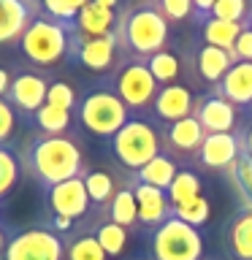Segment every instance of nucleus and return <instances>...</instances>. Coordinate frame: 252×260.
<instances>
[{"label":"nucleus","instance_id":"1","mask_svg":"<svg viewBox=\"0 0 252 260\" xmlns=\"http://www.w3.org/2000/svg\"><path fill=\"white\" fill-rule=\"evenodd\" d=\"M22 162H24V174H30L44 190L87 174L81 141L71 133L33 138Z\"/></svg>","mask_w":252,"mask_h":260},{"label":"nucleus","instance_id":"2","mask_svg":"<svg viewBox=\"0 0 252 260\" xmlns=\"http://www.w3.org/2000/svg\"><path fill=\"white\" fill-rule=\"evenodd\" d=\"M117 44L122 57L133 60H149L152 54L163 52L168 46V22L158 11L154 0H141L133 8H125L117 16Z\"/></svg>","mask_w":252,"mask_h":260},{"label":"nucleus","instance_id":"3","mask_svg":"<svg viewBox=\"0 0 252 260\" xmlns=\"http://www.w3.org/2000/svg\"><path fill=\"white\" fill-rule=\"evenodd\" d=\"M71 36H73V24L38 14L36 22L24 30L19 41V52L27 60V68L52 71L62 60H71Z\"/></svg>","mask_w":252,"mask_h":260},{"label":"nucleus","instance_id":"4","mask_svg":"<svg viewBox=\"0 0 252 260\" xmlns=\"http://www.w3.org/2000/svg\"><path fill=\"white\" fill-rule=\"evenodd\" d=\"M109 149L114 154V160L125 171L138 174L146 162L163 152V136L152 122H146L141 117H130L119 127V133L109 138Z\"/></svg>","mask_w":252,"mask_h":260},{"label":"nucleus","instance_id":"5","mask_svg":"<svg viewBox=\"0 0 252 260\" xmlns=\"http://www.w3.org/2000/svg\"><path fill=\"white\" fill-rule=\"evenodd\" d=\"M128 119H130L128 106L119 101V95L114 92L109 84L92 87L79 101L81 127H84L87 133L98 136V138H114Z\"/></svg>","mask_w":252,"mask_h":260},{"label":"nucleus","instance_id":"6","mask_svg":"<svg viewBox=\"0 0 252 260\" xmlns=\"http://www.w3.org/2000/svg\"><path fill=\"white\" fill-rule=\"evenodd\" d=\"M114 92L119 95V101L128 106V111H144L152 109L154 95H158L160 84L154 81L144 60H133V57H122L117 68L109 73L106 81Z\"/></svg>","mask_w":252,"mask_h":260},{"label":"nucleus","instance_id":"7","mask_svg":"<svg viewBox=\"0 0 252 260\" xmlns=\"http://www.w3.org/2000/svg\"><path fill=\"white\" fill-rule=\"evenodd\" d=\"M149 260H203V236L179 217L149 233Z\"/></svg>","mask_w":252,"mask_h":260},{"label":"nucleus","instance_id":"8","mask_svg":"<svg viewBox=\"0 0 252 260\" xmlns=\"http://www.w3.org/2000/svg\"><path fill=\"white\" fill-rule=\"evenodd\" d=\"M0 260H65V241L46 225H30L11 233Z\"/></svg>","mask_w":252,"mask_h":260},{"label":"nucleus","instance_id":"9","mask_svg":"<svg viewBox=\"0 0 252 260\" xmlns=\"http://www.w3.org/2000/svg\"><path fill=\"white\" fill-rule=\"evenodd\" d=\"M71 60L81 62L87 71L92 73H111L117 68V62L122 60L117 36H98V38H87L81 36L73 24V36H71Z\"/></svg>","mask_w":252,"mask_h":260},{"label":"nucleus","instance_id":"10","mask_svg":"<svg viewBox=\"0 0 252 260\" xmlns=\"http://www.w3.org/2000/svg\"><path fill=\"white\" fill-rule=\"evenodd\" d=\"M46 92H49L46 73L36 71V68H22L14 73V81H11L6 101L16 109V114H24V117L33 119V114L46 103Z\"/></svg>","mask_w":252,"mask_h":260},{"label":"nucleus","instance_id":"11","mask_svg":"<svg viewBox=\"0 0 252 260\" xmlns=\"http://www.w3.org/2000/svg\"><path fill=\"white\" fill-rule=\"evenodd\" d=\"M46 203H49L52 217H65L71 222H81L92 211V203H89V195L84 187V176H76V179H68L62 184L49 187Z\"/></svg>","mask_w":252,"mask_h":260},{"label":"nucleus","instance_id":"12","mask_svg":"<svg viewBox=\"0 0 252 260\" xmlns=\"http://www.w3.org/2000/svg\"><path fill=\"white\" fill-rule=\"evenodd\" d=\"M38 14H44L41 0H0V46H19Z\"/></svg>","mask_w":252,"mask_h":260},{"label":"nucleus","instance_id":"13","mask_svg":"<svg viewBox=\"0 0 252 260\" xmlns=\"http://www.w3.org/2000/svg\"><path fill=\"white\" fill-rule=\"evenodd\" d=\"M203 138H206V133H203L201 122L195 117L179 119L174 125H168L166 133H163V152L168 157H174L176 162H193L198 160V149Z\"/></svg>","mask_w":252,"mask_h":260},{"label":"nucleus","instance_id":"14","mask_svg":"<svg viewBox=\"0 0 252 260\" xmlns=\"http://www.w3.org/2000/svg\"><path fill=\"white\" fill-rule=\"evenodd\" d=\"M193 117L201 122L203 133H233L236 127V106L225 101L223 95H209V98H195Z\"/></svg>","mask_w":252,"mask_h":260},{"label":"nucleus","instance_id":"15","mask_svg":"<svg viewBox=\"0 0 252 260\" xmlns=\"http://www.w3.org/2000/svg\"><path fill=\"white\" fill-rule=\"evenodd\" d=\"M133 195H136V203H138V225L149 228H160L166 219L174 217V209H171V201L166 190H158V187H149L144 182H133Z\"/></svg>","mask_w":252,"mask_h":260},{"label":"nucleus","instance_id":"16","mask_svg":"<svg viewBox=\"0 0 252 260\" xmlns=\"http://www.w3.org/2000/svg\"><path fill=\"white\" fill-rule=\"evenodd\" d=\"M193 109H195V95L184 84L160 87L152 103V114L160 122H166V125H174L179 119L193 117Z\"/></svg>","mask_w":252,"mask_h":260},{"label":"nucleus","instance_id":"17","mask_svg":"<svg viewBox=\"0 0 252 260\" xmlns=\"http://www.w3.org/2000/svg\"><path fill=\"white\" fill-rule=\"evenodd\" d=\"M239 157V138L233 133H206L201 149H198V162L209 171H228Z\"/></svg>","mask_w":252,"mask_h":260},{"label":"nucleus","instance_id":"18","mask_svg":"<svg viewBox=\"0 0 252 260\" xmlns=\"http://www.w3.org/2000/svg\"><path fill=\"white\" fill-rule=\"evenodd\" d=\"M225 252L233 260H252V211L239 209L225 225L223 233Z\"/></svg>","mask_w":252,"mask_h":260},{"label":"nucleus","instance_id":"19","mask_svg":"<svg viewBox=\"0 0 252 260\" xmlns=\"http://www.w3.org/2000/svg\"><path fill=\"white\" fill-rule=\"evenodd\" d=\"M217 95H223L225 101H231L236 109H239V106H252V62L231 65V71L225 73L223 81H219Z\"/></svg>","mask_w":252,"mask_h":260},{"label":"nucleus","instance_id":"20","mask_svg":"<svg viewBox=\"0 0 252 260\" xmlns=\"http://www.w3.org/2000/svg\"><path fill=\"white\" fill-rule=\"evenodd\" d=\"M231 54L225 52V49H217V46H209V44H201L198 52H195V60H193V68L198 73L201 81H206V84H217L225 79V73L231 71Z\"/></svg>","mask_w":252,"mask_h":260},{"label":"nucleus","instance_id":"21","mask_svg":"<svg viewBox=\"0 0 252 260\" xmlns=\"http://www.w3.org/2000/svg\"><path fill=\"white\" fill-rule=\"evenodd\" d=\"M117 11L111 8H103L98 3H89L79 11L76 16V30L87 38H98V36H109V32L117 30Z\"/></svg>","mask_w":252,"mask_h":260},{"label":"nucleus","instance_id":"22","mask_svg":"<svg viewBox=\"0 0 252 260\" xmlns=\"http://www.w3.org/2000/svg\"><path fill=\"white\" fill-rule=\"evenodd\" d=\"M179 174V162L174 157H168L166 152H160L154 160H149L146 166L136 174V182H144L149 187H158V190H168L174 176Z\"/></svg>","mask_w":252,"mask_h":260},{"label":"nucleus","instance_id":"23","mask_svg":"<svg viewBox=\"0 0 252 260\" xmlns=\"http://www.w3.org/2000/svg\"><path fill=\"white\" fill-rule=\"evenodd\" d=\"M241 30H244V24L239 22H225V19H217V16H209L201 24V38H203V44L231 52L236 46V38L241 36Z\"/></svg>","mask_w":252,"mask_h":260},{"label":"nucleus","instance_id":"24","mask_svg":"<svg viewBox=\"0 0 252 260\" xmlns=\"http://www.w3.org/2000/svg\"><path fill=\"white\" fill-rule=\"evenodd\" d=\"M84 187H87V195H89V203L92 209H109L111 198L117 195V179H114L109 171H101V168H92L84 174Z\"/></svg>","mask_w":252,"mask_h":260},{"label":"nucleus","instance_id":"25","mask_svg":"<svg viewBox=\"0 0 252 260\" xmlns=\"http://www.w3.org/2000/svg\"><path fill=\"white\" fill-rule=\"evenodd\" d=\"M65 260H109L92 231H73L65 236Z\"/></svg>","mask_w":252,"mask_h":260},{"label":"nucleus","instance_id":"26","mask_svg":"<svg viewBox=\"0 0 252 260\" xmlns=\"http://www.w3.org/2000/svg\"><path fill=\"white\" fill-rule=\"evenodd\" d=\"M92 233H95L98 244L103 247L106 257H122V255H125L130 233H128L122 225L111 222L109 217H103L101 222H95V225H92Z\"/></svg>","mask_w":252,"mask_h":260},{"label":"nucleus","instance_id":"27","mask_svg":"<svg viewBox=\"0 0 252 260\" xmlns=\"http://www.w3.org/2000/svg\"><path fill=\"white\" fill-rule=\"evenodd\" d=\"M33 122L41 130V136H62L68 133L73 125V114L68 109H60V106L44 103L41 109L33 114Z\"/></svg>","mask_w":252,"mask_h":260},{"label":"nucleus","instance_id":"28","mask_svg":"<svg viewBox=\"0 0 252 260\" xmlns=\"http://www.w3.org/2000/svg\"><path fill=\"white\" fill-rule=\"evenodd\" d=\"M111 222L122 225L125 231L138 225V203H136V195H133V187H119L117 195L111 198L109 209H106Z\"/></svg>","mask_w":252,"mask_h":260},{"label":"nucleus","instance_id":"29","mask_svg":"<svg viewBox=\"0 0 252 260\" xmlns=\"http://www.w3.org/2000/svg\"><path fill=\"white\" fill-rule=\"evenodd\" d=\"M22 176H24V162L19 160V154L8 144L0 146V201L8 198L19 187Z\"/></svg>","mask_w":252,"mask_h":260},{"label":"nucleus","instance_id":"30","mask_svg":"<svg viewBox=\"0 0 252 260\" xmlns=\"http://www.w3.org/2000/svg\"><path fill=\"white\" fill-rule=\"evenodd\" d=\"M146 68H149V73L154 76V81H158L160 87H168V84H179V73H182V60H179L176 52H171V49L166 46L163 52L152 54L149 60H146Z\"/></svg>","mask_w":252,"mask_h":260},{"label":"nucleus","instance_id":"31","mask_svg":"<svg viewBox=\"0 0 252 260\" xmlns=\"http://www.w3.org/2000/svg\"><path fill=\"white\" fill-rule=\"evenodd\" d=\"M203 190V182L201 176L195 174L193 168H179V174L174 176V182H171V187L166 190L171 206H176V203H184L190 198H198Z\"/></svg>","mask_w":252,"mask_h":260},{"label":"nucleus","instance_id":"32","mask_svg":"<svg viewBox=\"0 0 252 260\" xmlns=\"http://www.w3.org/2000/svg\"><path fill=\"white\" fill-rule=\"evenodd\" d=\"M171 209H174V217H179L182 222L193 225V228L206 225L209 217H211V203L206 201V195H198V198H190V201H184V203H176V206H171Z\"/></svg>","mask_w":252,"mask_h":260},{"label":"nucleus","instance_id":"33","mask_svg":"<svg viewBox=\"0 0 252 260\" xmlns=\"http://www.w3.org/2000/svg\"><path fill=\"white\" fill-rule=\"evenodd\" d=\"M211 16L225 22L252 24V3L249 0H217V6L211 8Z\"/></svg>","mask_w":252,"mask_h":260},{"label":"nucleus","instance_id":"34","mask_svg":"<svg viewBox=\"0 0 252 260\" xmlns=\"http://www.w3.org/2000/svg\"><path fill=\"white\" fill-rule=\"evenodd\" d=\"M158 11L166 16V22H184V19H195V6L193 0H154Z\"/></svg>","mask_w":252,"mask_h":260},{"label":"nucleus","instance_id":"35","mask_svg":"<svg viewBox=\"0 0 252 260\" xmlns=\"http://www.w3.org/2000/svg\"><path fill=\"white\" fill-rule=\"evenodd\" d=\"M46 103L52 106H60V109H73V106L79 103L76 98V89H73V84H68V81L57 79V81H49V92H46Z\"/></svg>","mask_w":252,"mask_h":260},{"label":"nucleus","instance_id":"36","mask_svg":"<svg viewBox=\"0 0 252 260\" xmlns=\"http://www.w3.org/2000/svg\"><path fill=\"white\" fill-rule=\"evenodd\" d=\"M16 125H19V114L6 98H0V146H6L14 138Z\"/></svg>","mask_w":252,"mask_h":260},{"label":"nucleus","instance_id":"37","mask_svg":"<svg viewBox=\"0 0 252 260\" xmlns=\"http://www.w3.org/2000/svg\"><path fill=\"white\" fill-rule=\"evenodd\" d=\"M41 6H44V14L52 16L57 22H65V24H76V11L68 6V0H41Z\"/></svg>","mask_w":252,"mask_h":260},{"label":"nucleus","instance_id":"38","mask_svg":"<svg viewBox=\"0 0 252 260\" xmlns=\"http://www.w3.org/2000/svg\"><path fill=\"white\" fill-rule=\"evenodd\" d=\"M233 52H236V60L239 62H252V24H244L241 36L236 38Z\"/></svg>","mask_w":252,"mask_h":260},{"label":"nucleus","instance_id":"39","mask_svg":"<svg viewBox=\"0 0 252 260\" xmlns=\"http://www.w3.org/2000/svg\"><path fill=\"white\" fill-rule=\"evenodd\" d=\"M193 6H195V22L203 24L211 16V8L217 6V0H193Z\"/></svg>","mask_w":252,"mask_h":260},{"label":"nucleus","instance_id":"40","mask_svg":"<svg viewBox=\"0 0 252 260\" xmlns=\"http://www.w3.org/2000/svg\"><path fill=\"white\" fill-rule=\"evenodd\" d=\"M11 81H14V73L0 65V98H8V89H11Z\"/></svg>","mask_w":252,"mask_h":260},{"label":"nucleus","instance_id":"41","mask_svg":"<svg viewBox=\"0 0 252 260\" xmlns=\"http://www.w3.org/2000/svg\"><path fill=\"white\" fill-rule=\"evenodd\" d=\"M236 138H239V149H244L252 157V122L247 125V130H244L241 136H236Z\"/></svg>","mask_w":252,"mask_h":260},{"label":"nucleus","instance_id":"42","mask_svg":"<svg viewBox=\"0 0 252 260\" xmlns=\"http://www.w3.org/2000/svg\"><path fill=\"white\" fill-rule=\"evenodd\" d=\"M8 239H11V233H8V228H3V225H0V257H3V249H6Z\"/></svg>","mask_w":252,"mask_h":260},{"label":"nucleus","instance_id":"43","mask_svg":"<svg viewBox=\"0 0 252 260\" xmlns=\"http://www.w3.org/2000/svg\"><path fill=\"white\" fill-rule=\"evenodd\" d=\"M89 3H92V0H68V6L73 8V11H81V8H84V6H89Z\"/></svg>","mask_w":252,"mask_h":260},{"label":"nucleus","instance_id":"44","mask_svg":"<svg viewBox=\"0 0 252 260\" xmlns=\"http://www.w3.org/2000/svg\"><path fill=\"white\" fill-rule=\"evenodd\" d=\"M92 3H98V6H103V8H111V11H117L119 0H92Z\"/></svg>","mask_w":252,"mask_h":260},{"label":"nucleus","instance_id":"45","mask_svg":"<svg viewBox=\"0 0 252 260\" xmlns=\"http://www.w3.org/2000/svg\"><path fill=\"white\" fill-rule=\"evenodd\" d=\"M0 222H3V206H0Z\"/></svg>","mask_w":252,"mask_h":260},{"label":"nucleus","instance_id":"46","mask_svg":"<svg viewBox=\"0 0 252 260\" xmlns=\"http://www.w3.org/2000/svg\"><path fill=\"white\" fill-rule=\"evenodd\" d=\"M209 260H214V257H209Z\"/></svg>","mask_w":252,"mask_h":260}]
</instances>
